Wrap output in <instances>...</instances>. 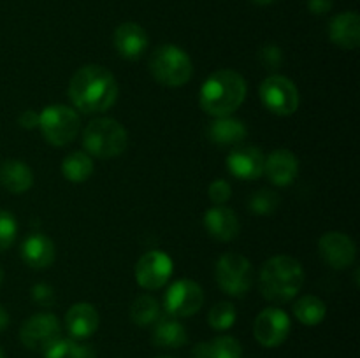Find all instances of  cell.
<instances>
[{
    "instance_id": "cell-2",
    "label": "cell",
    "mask_w": 360,
    "mask_h": 358,
    "mask_svg": "<svg viewBox=\"0 0 360 358\" xmlns=\"http://www.w3.org/2000/svg\"><path fill=\"white\" fill-rule=\"evenodd\" d=\"M246 81L239 72L221 69L211 74L200 86L199 102L204 112L224 118L231 116L245 102Z\"/></svg>"
},
{
    "instance_id": "cell-20",
    "label": "cell",
    "mask_w": 360,
    "mask_h": 358,
    "mask_svg": "<svg viewBox=\"0 0 360 358\" xmlns=\"http://www.w3.org/2000/svg\"><path fill=\"white\" fill-rule=\"evenodd\" d=\"M329 37L343 49H357L360 44V18L357 13H341L330 21Z\"/></svg>"
},
{
    "instance_id": "cell-17",
    "label": "cell",
    "mask_w": 360,
    "mask_h": 358,
    "mask_svg": "<svg viewBox=\"0 0 360 358\" xmlns=\"http://www.w3.org/2000/svg\"><path fill=\"white\" fill-rule=\"evenodd\" d=\"M115 48L120 56L137 60L148 49V34L141 25L127 21L115 30Z\"/></svg>"
},
{
    "instance_id": "cell-30",
    "label": "cell",
    "mask_w": 360,
    "mask_h": 358,
    "mask_svg": "<svg viewBox=\"0 0 360 358\" xmlns=\"http://www.w3.org/2000/svg\"><path fill=\"white\" fill-rule=\"evenodd\" d=\"M211 358H243V347L238 339L231 336L214 337L210 343Z\"/></svg>"
},
{
    "instance_id": "cell-19",
    "label": "cell",
    "mask_w": 360,
    "mask_h": 358,
    "mask_svg": "<svg viewBox=\"0 0 360 358\" xmlns=\"http://www.w3.org/2000/svg\"><path fill=\"white\" fill-rule=\"evenodd\" d=\"M20 255L32 269H48L55 262V244L44 234H30L21 242Z\"/></svg>"
},
{
    "instance_id": "cell-15",
    "label": "cell",
    "mask_w": 360,
    "mask_h": 358,
    "mask_svg": "<svg viewBox=\"0 0 360 358\" xmlns=\"http://www.w3.org/2000/svg\"><path fill=\"white\" fill-rule=\"evenodd\" d=\"M204 227L207 234L220 242H229L236 239L241 230L238 214L225 206L210 207L204 214Z\"/></svg>"
},
{
    "instance_id": "cell-27",
    "label": "cell",
    "mask_w": 360,
    "mask_h": 358,
    "mask_svg": "<svg viewBox=\"0 0 360 358\" xmlns=\"http://www.w3.org/2000/svg\"><path fill=\"white\" fill-rule=\"evenodd\" d=\"M130 318L139 326L153 325L160 318V304L151 295H141L132 302Z\"/></svg>"
},
{
    "instance_id": "cell-38",
    "label": "cell",
    "mask_w": 360,
    "mask_h": 358,
    "mask_svg": "<svg viewBox=\"0 0 360 358\" xmlns=\"http://www.w3.org/2000/svg\"><path fill=\"white\" fill-rule=\"evenodd\" d=\"M7 326H9V312L0 305V332H4Z\"/></svg>"
},
{
    "instance_id": "cell-34",
    "label": "cell",
    "mask_w": 360,
    "mask_h": 358,
    "mask_svg": "<svg viewBox=\"0 0 360 358\" xmlns=\"http://www.w3.org/2000/svg\"><path fill=\"white\" fill-rule=\"evenodd\" d=\"M260 60H262V63L267 69H278L281 62H283V53H281L278 46L267 44L260 49Z\"/></svg>"
},
{
    "instance_id": "cell-10",
    "label": "cell",
    "mask_w": 360,
    "mask_h": 358,
    "mask_svg": "<svg viewBox=\"0 0 360 358\" xmlns=\"http://www.w3.org/2000/svg\"><path fill=\"white\" fill-rule=\"evenodd\" d=\"M60 337H62V326L58 318L51 312H39L30 316L20 330L21 343L32 351H44Z\"/></svg>"
},
{
    "instance_id": "cell-33",
    "label": "cell",
    "mask_w": 360,
    "mask_h": 358,
    "mask_svg": "<svg viewBox=\"0 0 360 358\" xmlns=\"http://www.w3.org/2000/svg\"><path fill=\"white\" fill-rule=\"evenodd\" d=\"M30 295H32V300H34L35 304L42 305V307H51L56 300L55 290L46 283L34 284L30 290Z\"/></svg>"
},
{
    "instance_id": "cell-22",
    "label": "cell",
    "mask_w": 360,
    "mask_h": 358,
    "mask_svg": "<svg viewBox=\"0 0 360 358\" xmlns=\"http://www.w3.org/2000/svg\"><path fill=\"white\" fill-rule=\"evenodd\" d=\"M188 340L186 329L172 316H164L155 321L153 329V344L157 347H165V350H178L185 346Z\"/></svg>"
},
{
    "instance_id": "cell-1",
    "label": "cell",
    "mask_w": 360,
    "mask_h": 358,
    "mask_svg": "<svg viewBox=\"0 0 360 358\" xmlns=\"http://www.w3.org/2000/svg\"><path fill=\"white\" fill-rule=\"evenodd\" d=\"M69 97L81 112H104L118 98V81L102 65H84L70 79Z\"/></svg>"
},
{
    "instance_id": "cell-13",
    "label": "cell",
    "mask_w": 360,
    "mask_h": 358,
    "mask_svg": "<svg viewBox=\"0 0 360 358\" xmlns=\"http://www.w3.org/2000/svg\"><path fill=\"white\" fill-rule=\"evenodd\" d=\"M319 253L333 269H348L355 262V242L343 232H326L319 241Z\"/></svg>"
},
{
    "instance_id": "cell-41",
    "label": "cell",
    "mask_w": 360,
    "mask_h": 358,
    "mask_svg": "<svg viewBox=\"0 0 360 358\" xmlns=\"http://www.w3.org/2000/svg\"><path fill=\"white\" fill-rule=\"evenodd\" d=\"M0 358H6V354H4V351H2V347H0Z\"/></svg>"
},
{
    "instance_id": "cell-39",
    "label": "cell",
    "mask_w": 360,
    "mask_h": 358,
    "mask_svg": "<svg viewBox=\"0 0 360 358\" xmlns=\"http://www.w3.org/2000/svg\"><path fill=\"white\" fill-rule=\"evenodd\" d=\"M255 4H259V6H269V4H273L274 0H253Z\"/></svg>"
},
{
    "instance_id": "cell-16",
    "label": "cell",
    "mask_w": 360,
    "mask_h": 358,
    "mask_svg": "<svg viewBox=\"0 0 360 358\" xmlns=\"http://www.w3.org/2000/svg\"><path fill=\"white\" fill-rule=\"evenodd\" d=\"M264 174H266L267 179L276 186L292 185L299 175L297 157L288 150L273 151V153L266 158Z\"/></svg>"
},
{
    "instance_id": "cell-18",
    "label": "cell",
    "mask_w": 360,
    "mask_h": 358,
    "mask_svg": "<svg viewBox=\"0 0 360 358\" xmlns=\"http://www.w3.org/2000/svg\"><path fill=\"white\" fill-rule=\"evenodd\" d=\"M65 329L70 339H88L98 329V312L88 302L74 304L65 312Z\"/></svg>"
},
{
    "instance_id": "cell-11",
    "label": "cell",
    "mask_w": 360,
    "mask_h": 358,
    "mask_svg": "<svg viewBox=\"0 0 360 358\" xmlns=\"http://www.w3.org/2000/svg\"><path fill=\"white\" fill-rule=\"evenodd\" d=\"M290 329V318L283 309L267 307L257 316L253 333L259 344L266 347H276L287 340Z\"/></svg>"
},
{
    "instance_id": "cell-9",
    "label": "cell",
    "mask_w": 360,
    "mask_h": 358,
    "mask_svg": "<svg viewBox=\"0 0 360 358\" xmlns=\"http://www.w3.org/2000/svg\"><path fill=\"white\" fill-rule=\"evenodd\" d=\"M204 291L192 279H178L169 286L164 297V307L172 318H186L202 307Z\"/></svg>"
},
{
    "instance_id": "cell-40",
    "label": "cell",
    "mask_w": 360,
    "mask_h": 358,
    "mask_svg": "<svg viewBox=\"0 0 360 358\" xmlns=\"http://www.w3.org/2000/svg\"><path fill=\"white\" fill-rule=\"evenodd\" d=\"M2 283H4V269L0 267V286H2Z\"/></svg>"
},
{
    "instance_id": "cell-32",
    "label": "cell",
    "mask_w": 360,
    "mask_h": 358,
    "mask_svg": "<svg viewBox=\"0 0 360 358\" xmlns=\"http://www.w3.org/2000/svg\"><path fill=\"white\" fill-rule=\"evenodd\" d=\"M207 193H210V199L214 206H224L231 199L232 188L225 179H214L207 188Z\"/></svg>"
},
{
    "instance_id": "cell-31",
    "label": "cell",
    "mask_w": 360,
    "mask_h": 358,
    "mask_svg": "<svg viewBox=\"0 0 360 358\" xmlns=\"http://www.w3.org/2000/svg\"><path fill=\"white\" fill-rule=\"evenodd\" d=\"M18 235L16 218L9 211L0 209V251H6L13 246Z\"/></svg>"
},
{
    "instance_id": "cell-21",
    "label": "cell",
    "mask_w": 360,
    "mask_h": 358,
    "mask_svg": "<svg viewBox=\"0 0 360 358\" xmlns=\"http://www.w3.org/2000/svg\"><path fill=\"white\" fill-rule=\"evenodd\" d=\"M0 185L7 192L20 195L28 192L34 185V172L25 161L7 160L0 165Z\"/></svg>"
},
{
    "instance_id": "cell-7",
    "label": "cell",
    "mask_w": 360,
    "mask_h": 358,
    "mask_svg": "<svg viewBox=\"0 0 360 358\" xmlns=\"http://www.w3.org/2000/svg\"><path fill=\"white\" fill-rule=\"evenodd\" d=\"M214 274L221 290L231 297H243L253 284L252 262L239 253L221 255Z\"/></svg>"
},
{
    "instance_id": "cell-35",
    "label": "cell",
    "mask_w": 360,
    "mask_h": 358,
    "mask_svg": "<svg viewBox=\"0 0 360 358\" xmlns=\"http://www.w3.org/2000/svg\"><path fill=\"white\" fill-rule=\"evenodd\" d=\"M18 123L23 128H35V126H39V114L35 111H32V109H27V111H23L20 114Z\"/></svg>"
},
{
    "instance_id": "cell-4",
    "label": "cell",
    "mask_w": 360,
    "mask_h": 358,
    "mask_svg": "<svg viewBox=\"0 0 360 358\" xmlns=\"http://www.w3.org/2000/svg\"><path fill=\"white\" fill-rule=\"evenodd\" d=\"M83 146L91 157L115 158L129 146V133L116 119L97 118L84 128Z\"/></svg>"
},
{
    "instance_id": "cell-6",
    "label": "cell",
    "mask_w": 360,
    "mask_h": 358,
    "mask_svg": "<svg viewBox=\"0 0 360 358\" xmlns=\"http://www.w3.org/2000/svg\"><path fill=\"white\" fill-rule=\"evenodd\" d=\"M39 128L46 142L56 147L67 146L79 133V116L72 107H67V105H48L39 114Z\"/></svg>"
},
{
    "instance_id": "cell-5",
    "label": "cell",
    "mask_w": 360,
    "mask_h": 358,
    "mask_svg": "<svg viewBox=\"0 0 360 358\" xmlns=\"http://www.w3.org/2000/svg\"><path fill=\"white\" fill-rule=\"evenodd\" d=\"M150 72L157 83L178 88L188 83L193 74V65L186 51L178 46L165 44L151 53Z\"/></svg>"
},
{
    "instance_id": "cell-24",
    "label": "cell",
    "mask_w": 360,
    "mask_h": 358,
    "mask_svg": "<svg viewBox=\"0 0 360 358\" xmlns=\"http://www.w3.org/2000/svg\"><path fill=\"white\" fill-rule=\"evenodd\" d=\"M62 174L70 183H84L94 174V160L84 151H72L63 158Z\"/></svg>"
},
{
    "instance_id": "cell-26",
    "label": "cell",
    "mask_w": 360,
    "mask_h": 358,
    "mask_svg": "<svg viewBox=\"0 0 360 358\" xmlns=\"http://www.w3.org/2000/svg\"><path fill=\"white\" fill-rule=\"evenodd\" d=\"M44 358H95V351L90 346L76 343V339H56L49 347H46Z\"/></svg>"
},
{
    "instance_id": "cell-25",
    "label": "cell",
    "mask_w": 360,
    "mask_h": 358,
    "mask_svg": "<svg viewBox=\"0 0 360 358\" xmlns=\"http://www.w3.org/2000/svg\"><path fill=\"white\" fill-rule=\"evenodd\" d=\"M327 305L322 298L315 295H304L294 304V316L302 325L315 326L326 319Z\"/></svg>"
},
{
    "instance_id": "cell-14",
    "label": "cell",
    "mask_w": 360,
    "mask_h": 358,
    "mask_svg": "<svg viewBox=\"0 0 360 358\" xmlns=\"http://www.w3.org/2000/svg\"><path fill=\"white\" fill-rule=\"evenodd\" d=\"M264 157L262 150L257 146L236 147L227 157V168L234 178L241 181H255L264 174Z\"/></svg>"
},
{
    "instance_id": "cell-12",
    "label": "cell",
    "mask_w": 360,
    "mask_h": 358,
    "mask_svg": "<svg viewBox=\"0 0 360 358\" xmlns=\"http://www.w3.org/2000/svg\"><path fill=\"white\" fill-rule=\"evenodd\" d=\"M172 270L171 256L162 251H148L136 263V281L144 290H158L171 279Z\"/></svg>"
},
{
    "instance_id": "cell-29",
    "label": "cell",
    "mask_w": 360,
    "mask_h": 358,
    "mask_svg": "<svg viewBox=\"0 0 360 358\" xmlns=\"http://www.w3.org/2000/svg\"><path fill=\"white\" fill-rule=\"evenodd\" d=\"M250 209L252 213L260 214V216H266V214H273L274 211L280 207V195L274 193L273 190H259V192L253 193L250 197Z\"/></svg>"
},
{
    "instance_id": "cell-8",
    "label": "cell",
    "mask_w": 360,
    "mask_h": 358,
    "mask_svg": "<svg viewBox=\"0 0 360 358\" xmlns=\"http://www.w3.org/2000/svg\"><path fill=\"white\" fill-rule=\"evenodd\" d=\"M260 100L269 112L276 116H290L299 107V91L294 81L273 74L260 84Z\"/></svg>"
},
{
    "instance_id": "cell-28",
    "label": "cell",
    "mask_w": 360,
    "mask_h": 358,
    "mask_svg": "<svg viewBox=\"0 0 360 358\" xmlns=\"http://www.w3.org/2000/svg\"><path fill=\"white\" fill-rule=\"evenodd\" d=\"M238 312L231 302H218L210 309L207 321L214 330H229L236 323Z\"/></svg>"
},
{
    "instance_id": "cell-36",
    "label": "cell",
    "mask_w": 360,
    "mask_h": 358,
    "mask_svg": "<svg viewBox=\"0 0 360 358\" xmlns=\"http://www.w3.org/2000/svg\"><path fill=\"white\" fill-rule=\"evenodd\" d=\"M308 7L313 14H326L333 7V0H308Z\"/></svg>"
},
{
    "instance_id": "cell-37",
    "label": "cell",
    "mask_w": 360,
    "mask_h": 358,
    "mask_svg": "<svg viewBox=\"0 0 360 358\" xmlns=\"http://www.w3.org/2000/svg\"><path fill=\"white\" fill-rule=\"evenodd\" d=\"M190 358H211L210 351V343H199L193 346L192 353H190Z\"/></svg>"
},
{
    "instance_id": "cell-3",
    "label": "cell",
    "mask_w": 360,
    "mask_h": 358,
    "mask_svg": "<svg viewBox=\"0 0 360 358\" xmlns=\"http://www.w3.org/2000/svg\"><path fill=\"white\" fill-rule=\"evenodd\" d=\"M304 284V270L301 263L287 255L267 260L259 274L260 293L274 304H285L301 291Z\"/></svg>"
},
{
    "instance_id": "cell-23",
    "label": "cell",
    "mask_w": 360,
    "mask_h": 358,
    "mask_svg": "<svg viewBox=\"0 0 360 358\" xmlns=\"http://www.w3.org/2000/svg\"><path fill=\"white\" fill-rule=\"evenodd\" d=\"M207 135L218 146H236L245 140L246 126L241 119L224 116V118H217L214 121H211Z\"/></svg>"
},
{
    "instance_id": "cell-42",
    "label": "cell",
    "mask_w": 360,
    "mask_h": 358,
    "mask_svg": "<svg viewBox=\"0 0 360 358\" xmlns=\"http://www.w3.org/2000/svg\"><path fill=\"white\" fill-rule=\"evenodd\" d=\"M158 358H171V357H158Z\"/></svg>"
}]
</instances>
